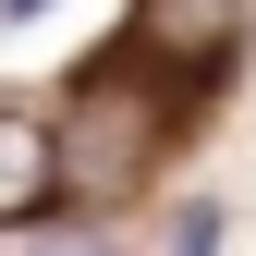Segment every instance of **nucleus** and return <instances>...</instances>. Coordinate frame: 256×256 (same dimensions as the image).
<instances>
[{
	"instance_id": "7ed1b4c3",
	"label": "nucleus",
	"mask_w": 256,
	"mask_h": 256,
	"mask_svg": "<svg viewBox=\"0 0 256 256\" xmlns=\"http://www.w3.org/2000/svg\"><path fill=\"white\" fill-rule=\"evenodd\" d=\"M61 196V146H49V122L37 110H0V220H37Z\"/></svg>"
},
{
	"instance_id": "f257e3e1",
	"label": "nucleus",
	"mask_w": 256,
	"mask_h": 256,
	"mask_svg": "<svg viewBox=\"0 0 256 256\" xmlns=\"http://www.w3.org/2000/svg\"><path fill=\"white\" fill-rule=\"evenodd\" d=\"M49 146H61V196L74 208H122L146 183V158H158V110L122 74H86L74 98L49 110Z\"/></svg>"
},
{
	"instance_id": "20e7f679",
	"label": "nucleus",
	"mask_w": 256,
	"mask_h": 256,
	"mask_svg": "<svg viewBox=\"0 0 256 256\" xmlns=\"http://www.w3.org/2000/svg\"><path fill=\"white\" fill-rule=\"evenodd\" d=\"M0 12H12V24H24V12H49V0H0Z\"/></svg>"
},
{
	"instance_id": "f03ea898",
	"label": "nucleus",
	"mask_w": 256,
	"mask_h": 256,
	"mask_svg": "<svg viewBox=\"0 0 256 256\" xmlns=\"http://www.w3.org/2000/svg\"><path fill=\"white\" fill-rule=\"evenodd\" d=\"M134 37H146L158 61H183V74H220V49L244 37V0H146Z\"/></svg>"
}]
</instances>
